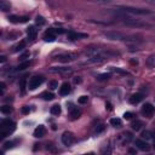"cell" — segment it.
<instances>
[{
  "instance_id": "4316f807",
  "label": "cell",
  "mask_w": 155,
  "mask_h": 155,
  "mask_svg": "<svg viewBox=\"0 0 155 155\" xmlns=\"http://www.w3.org/2000/svg\"><path fill=\"white\" fill-rule=\"evenodd\" d=\"M44 40L47 42H52L56 40V35L55 34H45V36H44Z\"/></svg>"
},
{
  "instance_id": "3957f363",
  "label": "cell",
  "mask_w": 155,
  "mask_h": 155,
  "mask_svg": "<svg viewBox=\"0 0 155 155\" xmlns=\"http://www.w3.org/2000/svg\"><path fill=\"white\" fill-rule=\"evenodd\" d=\"M118 10L127 12V14H136V15H148L150 14L149 10H144V9H137V7H131V6H121Z\"/></svg>"
},
{
  "instance_id": "60d3db41",
  "label": "cell",
  "mask_w": 155,
  "mask_h": 155,
  "mask_svg": "<svg viewBox=\"0 0 155 155\" xmlns=\"http://www.w3.org/2000/svg\"><path fill=\"white\" fill-rule=\"evenodd\" d=\"M74 82H75V84H80V82H81V79H80L79 76L75 78V79H74Z\"/></svg>"
},
{
  "instance_id": "4dcf8cb0",
  "label": "cell",
  "mask_w": 155,
  "mask_h": 155,
  "mask_svg": "<svg viewBox=\"0 0 155 155\" xmlns=\"http://www.w3.org/2000/svg\"><path fill=\"white\" fill-rule=\"evenodd\" d=\"M29 66H30V62H23V63H21L20 66L17 67L18 70H23V69H25V68H28Z\"/></svg>"
},
{
  "instance_id": "484cf974",
  "label": "cell",
  "mask_w": 155,
  "mask_h": 155,
  "mask_svg": "<svg viewBox=\"0 0 155 155\" xmlns=\"http://www.w3.org/2000/svg\"><path fill=\"white\" fill-rule=\"evenodd\" d=\"M42 98L45 99V101H52V99L55 98V96H53V93H51V92H44V93H42Z\"/></svg>"
},
{
  "instance_id": "7a4b0ae2",
  "label": "cell",
  "mask_w": 155,
  "mask_h": 155,
  "mask_svg": "<svg viewBox=\"0 0 155 155\" xmlns=\"http://www.w3.org/2000/svg\"><path fill=\"white\" fill-rule=\"evenodd\" d=\"M16 128V124L10 119H4L0 122V138L6 137L9 133H11L12 131Z\"/></svg>"
},
{
  "instance_id": "f35d334b",
  "label": "cell",
  "mask_w": 155,
  "mask_h": 155,
  "mask_svg": "<svg viewBox=\"0 0 155 155\" xmlns=\"http://www.w3.org/2000/svg\"><path fill=\"white\" fill-rule=\"evenodd\" d=\"M106 108H107V110H112V109H113V108H112V103L107 102L106 103Z\"/></svg>"
},
{
  "instance_id": "e0dca14e",
  "label": "cell",
  "mask_w": 155,
  "mask_h": 155,
  "mask_svg": "<svg viewBox=\"0 0 155 155\" xmlns=\"http://www.w3.org/2000/svg\"><path fill=\"white\" fill-rule=\"evenodd\" d=\"M68 39H70V40H76L79 38H86V34H79V33H74V32H69L68 33Z\"/></svg>"
},
{
  "instance_id": "7c38bea8",
  "label": "cell",
  "mask_w": 155,
  "mask_h": 155,
  "mask_svg": "<svg viewBox=\"0 0 155 155\" xmlns=\"http://www.w3.org/2000/svg\"><path fill=\"white\" fill-rule=\"evenodd\" d=\"M70 92V84L69 82H63L62 86L60 87V95L61 96H66Z\"/></svg>"
},
{
  "instance_id": "bcb514c9",
  "label": "cell",
  "mask_w": 155,
  "mask_h": 155,
  "mask_svg": "<svg viewBox=\"0 0 155 155\" xmlns=\"http://www.w3.org/2000/svg\"><path fill=\"white\" fill-rule=\"evenodd\" d=\"M132 64H138V61H132Z\"/></svg>"
},
{
  "instance_id": "44dd1931",
  "label": "cell",
  "mask_w": 155,
  "mask_h": 155,
  "mask_svg": "<svg viewBox=\"0 0 155 155\" xmlns=\"http://www.w3.org/2000/svg\"><path fill=\"white\" fill-rule=\"evenodd\" d=\"M20 87H21V92L24 93L25 92V87H27V76H23L20 81Z\"/></svg>"
},
{
  "instance_id": "6da1fadb",
  "label": "cell",
  "mask_w": 155,
  "mask_h": 155,
  "mask_svg": "<svg viewBox=\"0 0 155 155\" xmlns=\"http://www.w3.org/2000/svg\"><path fill=\"white\" fill-rule=\"evenodd\" d=\"M104 36L109 40H120V41H142L141 39H137V36H132V35H125V34H121L119 32H107L104 33Z\"/></svg>"
},
{
  "instance_id": "5b68a950",
  "label": "cell",
  "mask_w": 155,
  "mask_h": 155,
  "mask_svg": "<svg viewBox=\"0 0 155 155\" xmlns=\"http://www.w3.org/2000/svg\"><path fill=\"white\" fill-rule=\"evenodd\" d=\"M44 82V76L41 75H36V76H33L30 80H29V84H28V88L29 90H35L38 88L40 85Z\"/></svg>"
},
{
  "instance_id": "b9f144b4",
  "label": "cell",
  "mask_w": 155,
  "mask_h": 155,
  "mask_svg": "<svg viewBox=\"0 0 155 155\" xmlns=\"http://www.w3.org/2000/svg\"><path fill=\"white\" fill-rule=\"evenodd\" d=\"M113 0H97V3H110Z\"/></svg>"
},
{
  "instance_id": "ac0fdd59",
  "label": "cell",
  "mask_w": 155,
  "mask_h": 155,
  "mask_svg": "<svg viewBox=\"0 0 155 155\" xmlns=\"http://www.w3.org/2000/svg\"><path fill=\"white\" fill-rule=\"evenodd\" d=\"M81 115V112L79 109H76V108H73V109L70 110V119L72 120H76L79 119Z\"/></svg>"
},
{
  "instance_id": "d4e9b609",
  "label": "cell",
  "mask_w": 155,
  "mask_h": 155,
  "mask_svg": "<svg viewBox=\"0 0 155 155\" xmlns=\"http://www.w3.org/2000/svg\"><path fill=\"white\" fill-rule=\"evenodd\" d=\"M147 64H148V67H150V68L155 67V55H152V56L147 60Z\"/></svg>"
},
{
  "instance_id": "4fadbf2b",
  "label": "cell",
  "mask_w": 155,
  "mask_h": 155,
  "mask_svg": "<svg viewBox=\"0 0 155 155\" xmlns=\"http://www.w3.org/2000/svg\"><path fill=\"white\" fill-rule=\"evenodd\" d=\"M143 98H144V97H143L142 93H134V95H132L130 97V103L131 104H137V103H139Z\"/></svg>"
},
{
  "instance_id": "d6a6232c",
  "label": "cell",
  "mask_w": 155,
  "mask_h": 155,
  "mask_svg": "<svg viewBox=\"0 0 155 155\" xmlns=\"http://www.w3.org/2000/svg\"><path fill=\"white\" fill-rule=\"evenodd\" d=\"M49 87L51 88V90H56V88L58 87V82H57L56 80H52V81H50V85H49Z\"/></svg>"
},
{
  "instance_id": "d590c367",
  "label": "cell",
  "mask_w": 155,
  "mask_h": 155,
  "mask_svg": "<svg viewBox=\"0 0 155 155\" xmlns=\"http://www.w3.org/2000/svg\"><path fill=\"white\" fill-rule=\"evenodd\" d=\"M12 145H14L12 142H6V143L4 144V149H11L12 148Z\"/></svg>"
},
{
  "instance_id": "7402d4cb",
  "label": "cell",
  "mask_w": 155,
  "mask_h": 155,
  "mask_svg": "<svg viewBox=\"0 0 155 155\" xmlns=\"http://www.w3.org/2000/svg\"><path fill=\"white\" fill-rule=\"evenodd\" d=\"M112 78V74L110 73H104V74H101L97 76V80L98 81H106L108 80V79H110Z\"/></svg>"
},
{
  "instance_id": "cb8c5ba5",
  "label": "cell",
  "mask_w": 155,
  "mask_h": 155,
  "mask_svg": "<svg viewBox=\"0 0 155 155\" xmlns=\"http://www.w3.org/2000/svg\"><path fill=\"white\" fill-rule=\"evenodd\" d=\"M25 47V42L24 41H21L20 44H17V45L14 47V52H18V51H22V50Z\"/></svg>"
},
{
  "instance_id": "f6af8a7d",
  "label": "cell",
  "mask_w": 155,
  "mask_h": 155,
  "mask_svg": "<svg viewBox=\"0 0 155 155\" xmlns=\"http://www.w3.org/2000/svg\"><path fill=\"white\" fill-rule=\"evenodd\" d=\"M55 32H56V33H58V34H62V33H63L64 30H63V29H56Z\"/></svg>"
},
{
  "instance_id": "8fae6325",
  "label": "cell",
  "mask_w": 155,
  "mask_h": 155,
  "mask_svg": "<svg viewBox=\"0 0 155 155\" xmlns=\"http://www.w3.org/2000/svg\"><path fill=\"white\" fill-rule=\"evenodd\" d=\"M45 133H46V128H45V126H44V125H39L35 130H34V137H36V138L44 137V136H45Z\"/></svg>"
},
{
  "instance_id": "5bb4252c",
  "label": "cell",
  "mask_w": 155,
  "mask_h": 155,
  "mask_svg": "<svg viewBox=\"0 0 155 155\" xmlns=\"http://www.w3.org/2000/svg\"><path fill=\"white\" fill-rule=\"evenodd\" d=\"M27 34H28V38L30 40H34L36 38V34H38V29L34 27V25H30L28 29H27Z\"/></svg>"
},
{
  "instance_id": "277c9868",
  "label": "cell",
  "mask_w": 155,
  "mask_h": 155,
  "mask_svg": "<svg viewBox=\"0 0 155 155\" xmlns=\"http://www.w3.org/2000/svg\"><path fill=\"white\" fill-rule=\"evenodd\" d=\"M124 24L126 27H132V28H152V25L149 23L141 21H136V20H130V21H124Z\"/></svg>"
},
{
  "instance_id": "8d00e7d4",
  "label": "cell",
  "mask_w": 155,
  "mask_h": 155,
  "mask_svg": "<svg viewBox=\"0 0 155 155\" xmlns=\"http://www.w3.org/2000/svg\"><path fill=\"white\" fill-rule=\"evenodd\" d=\"M104 130V125H99L98 127H97V128H96V133H99V132H102V131Z\"/></svg>"
},
{
  "instance_id": "f1b7e54d",
  "label": "cell",
  "mask_w": 155,
  "mask_h": 155,
  "mask_svg": "<svg viewBox=\"0 0 155 155\" xmlns=\"http://www.w3.org/2000/svg\"><path fill=\"white\" fill-rule=\"evenodd\" d=\"M112 72H114V73H119V74H124V75H127V72L122 70V69H120V68H115V67H110L109 68Z\"/></svg>"
},
{
  "instance_id": "74e56055",
  "label": "cell",
  "mask_w": 155,
  "mask_h": 155,
  "mask_svg": "<svg viewBox=\"0 0 155 155\" xmlns=\"http://www.w3.org/2000/svg\"><path fill=\"white\" fill-rule=\"evenodd\" d=\"M29 112H30L29 107H23V108H22V113H23V114H28Z\"/></svg>"
},
{
  "instance_id": "9c48e42d",
  "label": "cell",
  "mask_w": 155,
  "mask_h": 155,
  "mask_svg": "<svg viewBox=\"0 0 155 155\" xmlns=\"http://www.w3.org/2000/svg\"><path fill=\"white\" fill-rule=\"evenodd\" d=\"M9 22H11V23H25V22H28L29 18L27 17V16H24V17H20V16H15V15H11V16H9Z\"/></svg>"
},
{
  "instance_id": "83f0119b",
  "label": "cell",
  "mask_w": 155,
  "mask_h": 155,
  "mask_svg": "<svg viewBox=\"0 0 155 155\" xmlns=\"http://www.w3.org/2000/svg\"><path fill=\"white\" fill-rule=\"evenodd\" d=\"M141 136L143 139H150V138H153V133L150 131H143Z\"/></svg>"
},
{
  "instance_id": "ba28073f",
  "label": "cell",
  "mask_w": 155,
  "mask_h": 155,
  "mask_svg": "<svg viewBox=\"0 0 155 155\" xmlns=\"http://www.w3.org/2000/svg\"><path fill=\"white\" fill-rule=\"evenodd\" d=\"M75 142V137L72 132H64L62 134V143L64 145H72Z\"/></svg>"
},
{
  "instance_id": "e575fe53",
  "label": "cell",
  "mask_w": 155,
  "mask_h": 155,
  "mask_svg": "<svg viewBox=\"0 0 155 155\" xmlns=\"http://www.w3.org/2000/svg\"><path fill=\"white\" fill-rule=\"evenodd\" d=\"M132 116H133V113H131V112H126V113L124 114V119H125V120H131V119H132Z\"/></svg>"
},
{
  "instance_id": "ffe728a7",
  "label": "cell",
  "mask_w": 155,
  "mask_h": 155,
  "mask_svg": "<svg viewBox=\"0 0 155 155\" xmlns=\"http://www.w3.org/2000/svg\"><path fill=\"white\" fill-rule=\"evenodd\" d=\"M62 109H61V106L60 104H55V106L51 107V114L52 115H60Z\"/></svg>"
},
{
  "instance_id": "1f68e13d",
  "label": "cell",
  "mask_w": 155,
  "mask_h": 155,
  "mask_svg": "<svg viewBox=\"0 0 155 155\" xmlns=\"http://www.w3.org/2000/svg\"><path fill=\"white\" fill-rule=\"evenodd\" d=\"M78 102L80 103V104H86L88 102V97L87 96H81L80 98L78 99Z\"/></svg>"
},
{
  "instance_id": "ee69618b",
  "label": "cell",
  "mask_w": 155,
  "mask_h": 155,
  "mask_svg": "<svg viewBox=\"0 0 155 155\" xmlns=\"http://www.w3.org/2000/svg\"><path fill=\"white\" fill-rule=\"evenodd\" d=\"M128 153H130V154H136V149H133V148H131L130 150H128Z\"/></svg>"
},
{
  "instance_id": "30bf717a",
  "label": "cell",
  "mask_w": 155,
  "mask_h": 155,
  "mask_svg": "<svg viewBox=\"0 0 155 155\" xmlns=\"http://www.w3.org/2000/svg\"><path fill=\"white\" fill-rule=\"evenodd\" d=\"M134 144H136V147H137L138 149H141V150H143V152H149V150H150V145H149L145 141H142V139H136Z\"/></svg>"
},
{
  "instance_id": "d6986e66",
  "label": "cell",
  "mask_w": 155,
  "mask_h": 155,
  "mask_svg": "<svg viewBox=\"0 0 155 155\" xmlns=\"http://www.w3.org/2000/svg\"><path fill=\"white\" fill-rule=\"evenodd\" d=\"M110 125L114 127H121V125H122V121L119 119V118H113V119H110Z\"/></svg>"
},
{
  "instance_id": "52a82bcc",
  "label": "cell",
  "mask_w": 155,
  "mask_h": 155,
  "mask_svg": "<svg viewBox=\"0 0 155 155\" xmlns=\"http://www.w3.org/2000/svg\"><path fill=\"white\" fill-rule=\"evenodd\" d=\"M75 58H76V56L73 55V53H62V55H58V56L55 57L56 61L63 62V63H66V62H72V61H74Z\"/></svg>"
},
{
  "instance_id": "f546056e",
  "label": "cell",
  "mask_w": 155,
  "mask_h": 155,
  "mask_svg": "<svg viewBox=\"0 0 155 155\" xmlns=\"http://www.w3.org/2000/svg\"><path fill=\"white\" fill-rule=\"evenodd\" d=\"M1 113H3V114H10V113H12V108H11L10 106L1 107Z\"/></svg>"
},
{
  "instance_id": "7bdbcfd3",
  "label": "cell",
  "mask_w": 155,
  "mask_h": 155,
  "mask_svg": "<svg viewBox=\"0 0 155 155\" xmlns=\"http://www.w3.org/2000/svg\"><path fill=\"white\" fill-rule=\"evenodd\" d=\"M5 61H6V57H5V56H1V57H0V62H1V63H4Z\"/></svg>"
},
{
  "instance_id": "8992f818",
  "label": "cell",
  "mask_w": 155,
  "mask_h": 155,
  "mask_svg": "<svg viewBox=\"0 0 155 155\" xmlns=\"http://www.w3.org/2000/svg\"><path fill=\"white\" fill-rule=\"evenodd\" d=\"M154 113H155V108L150 103H145L144 106L142 107V114L144 116H147V118H152L154 115Z\"/></svg>"
},
{
  "instance_id": "603a6c76",
  "label": "cell",
  "mask_w": 155,
  "mask_h": 155,
  "mask_svg": "<svg viewBox=\"0 0 155 155\" xmlns=\"http://www.w3.org/2000/svg\"><path fill=\"white\" fill-rule=\"evenodd\" d=\"M142 126H143V122H142L141 120H136V121L132 124V128H133V130H136V131L141 130Z\"/></svg>"
},
{
  "instance_id": "836d02e7",
  "label": "cell",
  "mask_w": 155,
  "mask_h": 155,
  "mask_svg": "<svg viewBox=\"0 0 155 155\" xmlns=\"http://www.w3.org/2000/svg\"><path fill=\"white\" fill-rule=\"evenodd\" d=\"M36 24H39V25L45 24V20H44V17H41V16H38V17H36Z\"/></svg>"
},
{
  "instance_id": "ab89813d",
  "label": "cell",
  "mask_w": 155,
  "mask_h": 155,
  "mask_svg": "<svg viewBox=\"0 0 155 155\" xmlns=\"http://www.w3.org/2000/svg\"><path fill=\"white\" fill-rule=\"evenodd\" d=\"M0 86H1V92H0V93H1V95H4V91H5V82H1V84H0Z\"/></svg>"
},
{
  "instance_id": "9a60e30c",
  "label": "cell",
  "mask_w": 155,
  "mask_h": 155,
  "mask_svg": "<svg viewBox=\"0 0 155 155\" xmlns=\"http://www.w3.org/2000/svg\"><path fill=\"white\" fill-rule=\"evenodd\" d=\"M51 72H53V73H61V74H70L72 69H70V68H66V67L51 68Z\"/></svg>"
},
{
  "instance_id": "7dc6e473",
  "label": "cell",
  "mask_w": 155,
  "mask_h": 155,
  "mask_svg": "<svg viewBox=\"0 0 155 155\" xmlns=\"http://www.w3.org/2000/svg\"><path fill=\"white\" fill-rule=\"evenodd\" d=\"M154 147H155V143H154Z\"/></svg>"
},
{
  "instance_id": "2e32d148",
  "label": "cell",
  "mask_w": 155,
  "mask_h": 155,
  "mask_svg": "<svg viewBox=\"0 0 155 155\" xmlns=\"http://www.w3.org/2000/svg\"><path fill=\"white\" fill-rule=\"evenodd\" d=\"M11 9V4L7 1V0H0V10L6 12Z\"/></svg>"
}]
</instances>
